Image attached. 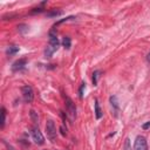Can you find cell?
Returning <instances> with one entry per match:
<instances>
[{
    "label": "cell",
    "mask_w": 150,
    "mask_h": 150,
    "mask_svg": "<svg viewBox=\"0 0 150 150\" xmlns=\"http://www.w3.org/2000/svg\"><path fill=\"white\" fill-rule=\"evenodd\" d=\"M46 132H47V137L49 138L50 142H55L56 141V127L53 120H48L46 123Z\"/></svg>",
    "instance_id": "cell-1"
},
{
    "label": "cell",
    "mask_w": 150,
    "mask_h": 150,
    "mask_svg": "<svg viewBox=\"0 0 150 150\" xmlns=\"http://www.w3.org/2000/svg\"><path fill=\"white\" fill-rule=\"evenodd\" d=\"M21 93H22V97H23V101L27 102V103H30L34 98V91H33V88L28 84L23 86L21 88Z\"/></svg>",
    "instance_id": "cell-2"
},
{
    "label": "cell",
    "mask_w": 150,
    "mask_h": 150,
    "mask_svg": "<svg viewBox=\"0 0 150 150\" xmlns=\"http://www.w3.org/2000/svg\"><path fill=\"white\" fill-rule=\"evenodd\" d=\"M64 102H66V109H67L68 115L70 116L71 120H74L76 117V107H75V103L71 101V98L69 96H66L64 97Z\"/></svg>",
    "instance_id": "cell-3"
},
{
    "label": "cell",
    "mask_w": 150,
    "mask_h": 150,
    "mask_svg": "<svg viewBox=\"0 0 150 150\" xmlns=\"http://www.w3.org/2000/svg\"><path fill=\"white\" fill-rule=\"evenodd\" d=\"M32 137H33V141L38 144V145H42L45 143V137L42 135V132L39 130L38 127H34L32 129Z\"/></svg>",
    "instance_id": "cell-4"
},
{
    "label": "cell",
    "mask_w": 150,
    "mask_h": 150,
    "mask_svg": "<svg viewBox=\"0 0 150 150\" xmlns=\"http://www.w3.org/2000/svg\"><path fill=\"white\" fill-rule=\"evenodd\" d=\"M134 150H148V143L144 136H137L134 143Z\"/></svg>",
    "instance_id": "cell-5"
},
{
    "label": "cell",
    "mask_w": 150,
    "mask_h": 150,
    "mask_svg": "<svg viewBox=\"0 0 150 150\" xmlns=\"http://www.w3.org/2000/svg\"><path fill=\"white\" fill-rule=\"evenodd\" d=\"M26 63H27V59H20V60H18V61H15V62L13 63V66H12L13 71L23 69L25 66H26Z\"/></svg>",
    "instance_id": "cell-6"
},
{
    "label": "cell",
    "mask_w": 150,
    "mask_h": 150,
    "mask_svg": "<svg viewBox=\"0 0 150 150\" xmlns=\"http://www.w3.org/2000/svg\"><path fill=\"white\" fill-rule=\"evenodd\" d=\"M110 104H111V108H112V111H114V115L117 116L118 114V110H120V107H118V101H117V97L114 95V96H110Z\"/></svg>",
    "instance_id": "cell-7"
},
{
    "label": "cell",
    "mask_w": 150,
    "mask_h": 150,
    "mask_svg": "<svg viewBox=\"0 0 150 150\" xmlns=\"http://www.w3.org/2000/svg\"><path fill=\"white\" fill-rule=\"evenodd\" d=\"M102 110H101V108H100V103H98V100L97 98H95V116H96V118L97 120H100L101 117H102Z\"/></svg>",
    "instance_id": "cell-8"
},
{
    "label": "cell",
    "mask_w": 150,
    "mask_h": 150,
    "mask_svg": "<svg viewBox=\"0 0 150 150\" xmlns=\"http://www.w3.org/2000/svg\"><path fill=\"white\" fill-rule=\"evenodd\" d=\"M56 49H57V48H55V47L48 45V46L46 47V49H45V56H46V57H52L53 53H54Z\"/></svg>",
    "instance_id": "cell-9"
},
{
    "label": "cell",
    "mask_w": 150,
    "mask_h": 150,
    "mask_svg": "<svg viewBox=\"0 0 150 150\" xmlns=\"http://www.w3.org/2000/svg\"><path fill=\"white\" fill-rule=\"evenodd\" d=\"M62 45H63V47H64V48L69 49V48H70V45H71L70 38H69V36H64V38H63V40H62Z\"/></svg>",
    "instance_id": "cell-10"
},
{
    "label": "cell",
    "mask_w": 150,
    "mask_h": 150,
    "mask_svg": "<svg viewBox=\"0 0 150 150\" xmlns=\"http://www.w3.org/2000/svg\"><path fill=\"white\" fill-rule=\"evenodd\" d=\"M18 52H19V47H18V46H11V47L7 49L6 53H7L8 55H14V54L18 53Z\"/></svg>",
    "instance_id": "cell-11"
},
{
    "label": "cell",
    "mask_w": 150,
    "mask_h": 150,
    "mask_svg": "<svg viewBox=\"0 0 150 150\" xmlns=\"http://www.w3.org/2000/svg\"><path fill=\"white\" fill-rule=\"evenodd\" d=\"M100 74H101V71H100V70H95V71L93 73V83H94V86H96V84H97V81H98Z\"/></svg>",
    "instance_id": "cell-12"
},
{
    "label": "cell",
    "mask_w": 150,
    "mask_h": 150,
    "mask_svg": "<svg viewBox=\"0 0 150 150\" xmlns=\"http://www.w3.org/2000/svg\"><path fill=\"white\" fill-rule=\"evenodd\" d=\"M71 19H74V16H73V15H71V16H68V18H66V19H61V20L56 21V22L54 23V26H53V27H56V26H59L60 23H62V22H66V21H68V20H71Z\"/></svg>",
    "instance_id": "cell-13"
},
{
    "label": "cell",
    "mask_w": 150,
    "mask_h": 150,
    "mask_svg": "<svg viewBox=\"0 0 150 150\" xmlns=\"http://www.w3.org/2000/svg\"><path fill=\"white\" fill-rule=\"evenodd\" d=\"M84 89H86V83L83 82V83H81L80 89H79V96H80V98L83 97V91H84Z\"/></svg>",
    "instance_id": "cell-14"
},
{
    "label": "cell",
    "mask_w": 150,
    "mask_h": 150,
    "mask_svg": "<svg viewBox=\"0 0 150 150\" xmlns=\"http://www.w3.org/2000/svg\"><path fill=\"white\" fill-rule=\"evenodd\" d=\"M30 117H32V120H33V122H34L35 124L39 122V117H38V114H36L34 110H32V111H30Z\"/></svg>",
    "instance_id": "cell-15"
},
{
    "label": "cell",
    "mask_w": 150,
    "mask_h": 150,
    "mask_svg": "<svg viewBox=\"0 0 150 150\" xmlns=\"http://www.w3.org/2000/svg\"><path fill=\"white\" fill-rule=\"evenodd\" d=\"M1 111H2V121H1V128H4V125H5V122H6V110H5V108H1Z\"/></svg>",
    "instance_id": "cell-16"
},
{
    "label": "cell",
    "mask_w": 150,
    "mask_h": 150,
    "mask_svg": "<svg viewBox=\"0 0 150 150\" xmlns=\"http://www.w3.org/2000/svg\"><path fill=\"white\" fill-rule=\"evenodd\" d=\"M124 148H125V150H131V146H130V139H129V138H127V139H125Z\"/></svg>",
    "instance_id": "cell-17"
},
{
    "label": "cell",
    "mask_w": 150,
    "mask_h": 150,
    "mask_svg": "<svg viewBox=\"0 0 150 150\" xmlns=\"http://www.w3.org/2000/svg\"><path fill=\"white\" fill-rule=\"evenodd\" d=\"M59 14H61V11H54L52 13H48V16H56Z\"/></svg>",
    "instance_id": "cell-18"
},
{
    "label": "cell",
    "mask_w": 150,
    "mask_h": 150,
    "mask_svg": "<svg viewBox=\"0 0 150 150\" xmlns=\"http://www.w3.org/2000/svg\"><path fill=\"white\" fill-rule=\"evenodd\" d=\"M142 128H143V129H145V130H146V129H149V128H150V121H149V122H146V123H144V124L142 125Z\"/></svg>",
    "instance_id": "cell-19"
},
{
    "label": "cell",
    "mask_w": 150,
    "mask_h": 150,
    "mask_svg": "<svg viewBox=\"0 0 150 150\" xmlns=\"http://www.w3.org/2000/svg\"><path fill=\"white\" fill-rule=\"evenodd\" d=\"M4 144H5V145H6V148H7V149H8V150H15V149H14V148H13V146H12V145H9V144H8V143H6V142H5V141H4Z\"/></svg>",
    "instance_id": "cell-20"
},
{
    "label": "cell",
    "mask_w": 150,
    "mask_h": 150,
    "mask_svg": "<svg viewBox=\"0 0 150 150\" xmlns=\"http://www.w3.org/2000/svg\"><path fill=\"white\" fill-rule=\"evenodd\" d=\"M60 130H61V134H62L63 136H64V135L67 134V130H64V127H63V125H62V127L60 128Z\"/></svg>",
    "instance_id": "cell-21"
},
{
    "label": "cell",
    "mask_w": 150,
    "mask_h": 150,
    "mask_svg": "<svg viewBox=\"0 0 150 150\" xmlns=\"http://www.w3.org/2000/svg\"><path fill=\"white\" fill-rule=\"evenodd\" d=\"M146 60H148V62H150V53L148 54V56H146Z\"/></svg>",
    "instance_id": "cell-22"
}]
</instances>
